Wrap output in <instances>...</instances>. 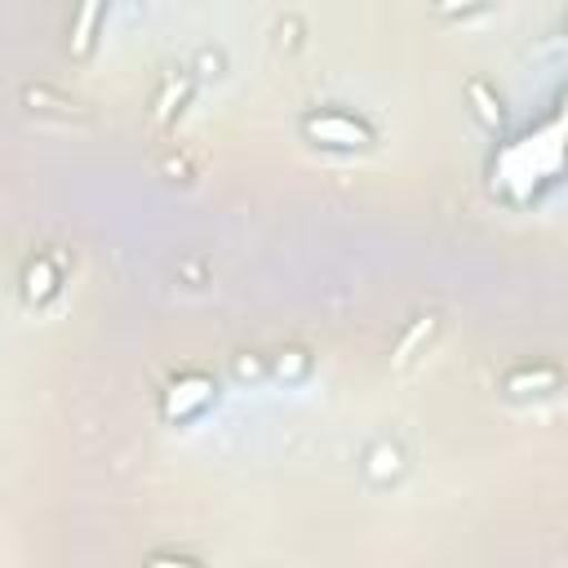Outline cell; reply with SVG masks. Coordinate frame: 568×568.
<instances>
[{"label":"cell","instance_id":"1","mask_svg":"<svg viewBox=\"0 0 568 568\" xmlns=\"http://www.w3.org/2000/svg\"><path fill=\"white\" fill-rule=\"evenodd\" d=\"M559 133H564V124H559V115H555L541 133H524V138L506 142V146L497 151V160H493V191H501L510 204H528L541 186H550V182L559 178V169L537 164V155H541V160H546V155H559Z\"/></svg>","mask_w":568,"mask_h":568},{"label":"cell","instance_id":"2","mask_svg":"<svg viewBox=\"0 0 568 568\" xmlns=\"http://www.w3.org/2000/svg\"><path fill=\"white\" fill-rule=\"evenodd\" d=\"M302 133L306 142L324 146V151H368L377 142L373 124L342 111V106H320V111H306L302 115Z\"/></svg>","mask_w":568,"mask_h":568},{"label":"cell","instance_id":"3","mask_svg":"<svg viewBox=\"0 0 568 568\" xmlns=\"http://www.w3.org/2000/svg\"><path fill=\"white\" fill-rule=\"evenodd\" d=\"M213 395H217V382L209 373H178L164 386V395H160V417L173 422V426H182V422L200 417L213 404Z\"/></svg>","mask_w":568,"mask_h":568},{"label":"cell","instance_id":"4","mask_svg":"<svg viewBox=\"0 0 568 568\" xmlns=\"http://www.w3.org/2000/svg\"><path fill=\"white\" fill-rule=\"evenodd\" d=\"M559 368L555 364H519V368H510L506 373V395L510 399H541V395H550V390H559Z\"/></svg>","mask_w":568,"mask_h":568},{"label":"cell","instance_id":"5","mask_svg":"<svg viewBox=\"0 0 568 568\" xmlns=\"http://www.w3.org/2000/svg\"><path fill=\"white\" fill-rule=\"evenodd\" d=\"M102 18H106V4H98V0H89V4L75 9V18H71V53H75V58H89Z\"/></svg>","mask_w":568,"mask_h":568},{"label":"cell","instance_id":"6","mask_svg":"<svg viewBox=\"0 0 568 568\" xmlns=\"http://www.w3.org/2000/svg\"><path fill=\"white\" fill-rule=\"evenodd\" d=\"M58 293V266L49 262V257H36V262H27V271H22V297L27 302H49Z\"/></svg>","mask_w":568,"mask_h":568},{"label":"cell","instance_id":"7","mask_svg":"<svg viewBox=\"0 0 568 568\" xmlns=\"http://www.w3.org/2000/svg\"><path fill=\"white\" fill-rule=\"evenodd\" d=\"M399 470H404V453H399L395 444L382 439V444L368 448V457H364V475H368L373 484H390Z\"/></svg>","mask_w":568,"mask_h":568},{"label":"cell","instance_id":"8","mask_svg":"<svg viewBox=\"0 0 568 568\" xmlns=\"http://www.w3.org/2000/svg\"><path fill=\"white\" fill-rule=\"evenodd\" d=\"M186 98H191V75H169L164 89L155 93V111H151V115L164 124V120H173V111H182Z\"/></svg>","mask_w":568,"mask_h":568},{"label":"cell","instance_id":"9","mask_svg":"<svg viewBox=\"0 0 568 568\" xmlns=\"http://www.w3.org/2000/svg\"><path fill=\"white\" fill-rule=\"evenodd\" d=\"M466 93L475 98V115H479V120H484L488 129H501V124H506L501 98H497V93H493V89H488L484 80H470V84H466Z\"/></svg>","mask_w":568,"mask_h":568},{"label":"cell","instance_id":"10","mask_svg":"<svg viewBox=\"0 0 568 568\" xmlns=\"http://www.w3.org/2000/svg\"><path fill=\"white\" fill-rule=\"evenodd\" d=\"M430 333H435V315H422V320H417V324H413V328L399 337V346H395L390 364H395V368H399V364H408V359H413V351H417V346H422Z\"/></svg>","mask_w":568,"mask_h":568},{"label":"cell","instance_id":"11","mask_svg":"<svg viewBox=\"0 0 568 568\" xmlns=\"http://www.w3.org/2000/svg\"><path fill=\"white\" fill-rule=\"evenodd\" d=\"M306 368H311V355H306V351H284V355H275V364H271V373H275L280 382H302Z\"/></svg>","mask_w":568,"mask_h":568},{"label":"cell","instance_id":"12","mask_svg":"<svg viewBox=\"0 0 568 568\" xmlns=\"http://www.w3.org/2000/svg\"><path fill=\"white\" fill-rule=\"evenodd\" d=\"M146 568H204V564H200V559H191V555L160 550V555H151V559H146Z\"/></svg>","mask_w":568,"mask_h":568},{"label":"cell","instance_id":"13","mask_svg":"<svg viewBox=\"0 0 568 568\" xmlns=\"http://www.w3.org/2000/svg\"><path fill=\"white\" fill-rule=\"evenodd\" d=\"M235 373H240V377H257V373H262V364H257V359H244V355H240V359H235Z\"/></svg>","mask_w":568,"mask_h":568}]
</instances>
